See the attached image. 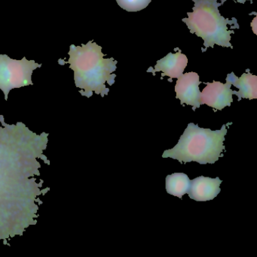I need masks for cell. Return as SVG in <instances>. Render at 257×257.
<instances>
[{"instance_id": "9", "label": "cell", "mask_w": 257, "mask_h": 257, "mask_svg": "<svg viewBox=\"0 0 257 257\" xmlns=\"http://www.w3.org/2000/svg\"><path fill=\"white\" fill-rule=\"evenodd\" d=\"M188 64V58L185 54L181 53L179 49L178 52L173 54L169 53L166 57L157 61L155 68L150 67L147 72H152L155 75V72H161V78L168 76V80L172 82L173 78H179L184 74V70Z\"/></svg>"}, {"instance_id": "12", "label": "cell", "mask_w": 257, "mask_h": 257, "mask_svg": "<svg viewBox=\"0 0 257 257\" xmlns=\"http://www.w3.org/2000/svg\"><path fill=\"white\" fill-rule=\"evenodd\" d=\"M119 6L128 12H137L146 9L152 0H116Z\"/></svg>"}, {"instance_id": "7", "label": "cell", "mask_w": 257, "mask_h": 257, "mask_svg": "<svg viewBox=\"0 0 257 257\" xmlns=\"http://www.w3.org/2000/svg\"><path fill=\"white\" fill-rule=\"evenodd\" d=\"M202 84L199 80V74L196 72H188L183 74L178 81L175 86L177 99L181 100V105L193 106V111L196 108H200L201 92L199 85Z\"/></svg>"}, {"instance_id": "3", "label": "cell", "mask_w": 257, "mask_h": 257, "mask_svg": "<svg viewBox=\"0 0 257 257\" xmlns=\"http://www.w3.org/2000/svg\"><path fill=\"white\" fill-rule=\"evenodd\" d=\"M226 124L221 130L212 131L189 123L176 146L163 153V158H172L180 163L197 162L199 164H214L224 151L223 142L227 134Z\"/></svg>"}, {"instance_id": "13", "label": "cell", "mask_w": 257, "mask_h": 257, "mask_svg": "<svg viewBox=\"0 0 257 257\" xmlns=\"http://www.w3.org/2000/svg\"><path fill=\"white\" fill-rule=\"evenodd\" d=\"M246 1H247V0H236L237 3H241V4H244ZM249 1L251 2V3H253V0H249Z\"/></svg>"}, {"instance_id": "8", "label": "cell", "mask_w": 257, "mask_h": 257, "mask_svg": "<svg viewBox=\"0 0 257 257\" xmlns=\"http://www.w3.org/2000/svg\"><path fill=\"white\" fill-rule=\"evenodd\" d=\"M223 181L220 178H211L200 176L190 181L187 194L190 199L197 202L213 200L220 193V185Z\"/></svg>"}, {"instance_id": "5", "label": "cell", "mask_w": 257, "mask_h": 257, "mask_svg": "<svg viewBox=\"0 0 257 257\" xmlns=\"http://www.w3.org/2000/svg\"><path fill=\"white\" fill-rule=\"evenodd\" d=\"M42 64L34 60H13L6 54H0V90L8 100L9 92L13 89L33 85L32 81L33 72Z\"/></svg>"}, {"instance_id": "1", "label": "cell", "mask_w": 257, "mask_h": 257, "mask_svg": "<svg viewBox=\"0 0 257 257\" xmlns=\"http://www.w3.org/2000/svg\"><path fill=\"white\" fill-rule=\"evenodd\" d=\"M0 126V240L22 235L36 223L39 196L40 163L47 159L48 135H36L24 123Z\"/></svg>"}, {"instance_id": "2", "label": "cell", "mask_w": 257, "mask_h": 257, "mask_svg": "<svg viewBox=\"0 0 257 257\" xmlns=\"http://www.w3.org/2000/svg\"><path fill=\"white\" fill-rule=\"evenodd\" d=\"M67 61L59 60V64L68 63L74 72V81L76 87L81 89V96L90 98L93 93L104 97L108 95L110 89L106 87V82L110 86L115 83L117 61L113 57L104 59L102 47L89 41L87 44L75 46L71 45L68 53Z\"/></svg>"}, {"instance_id": "10", "label": "cell", "mask_w": 257, "mask_h": 257, "mask_svg": "<svg viewBox=\"0 0 257 257\" xmlns=\"http://www.w3.org/2000/svg\"><path fill=\"white\" fill-rule=\"evenodd\" d=\"M247 73H244L241 78H238L234 72L229 74L226 81L239 89V91L233 90V94L238 97V101L241 99H257V76L250 73L247 69Z\"/></svg>"}, {"instance_id": "6", "label": "cell", "mask_w": 257, "mask_h": 257, "mask_svg": "<svg viewBox=\"0 0 257 257\" xmlns=\"http://www.w3.org/2000/svg\"><path fill=\"white\" fill-rule=\"evenodd\" d=\"M206 87L201 92V105H207L218 111H222L226 106H231L233 102V90L231 89L232 84L226 81V84L215 81L205 83Z\"/></svg>"}, {"instance_id": "11", "label": "cell", "mask_w": 257, "mask_h": 257, "mask_svg": "<svg viewBox=\"0 0 257 257\" xmlns=\"http://www.w3.org/2000/svg\"><path fill=\"white\" fill-rule=\"evenodd\" d=\"M190 179L184 173H174L167 175L165 180L166 191L168 194L182 199L188 193Z\"/></svg>"}, {"instance_id": "4", "label": "cell", "mask_w": 257, "mask_h": 257, "mask_svg": "<svg viewBox=\"0 0 257 257\" xmlns=\"http://www.w3.org/2000/svg\"><path fill=\"white\" fill-rule=\"evenodd\" d=\"M194 7L193 12H188V18H183L190 32L204 40L203 52L208 48H214V45L233 48L230 43L231 35L234 30H229L228 25L232 29H239L235 18L229 19L220 15L219 6L226 0H193Z\"/></svg>"}]
</instances>
